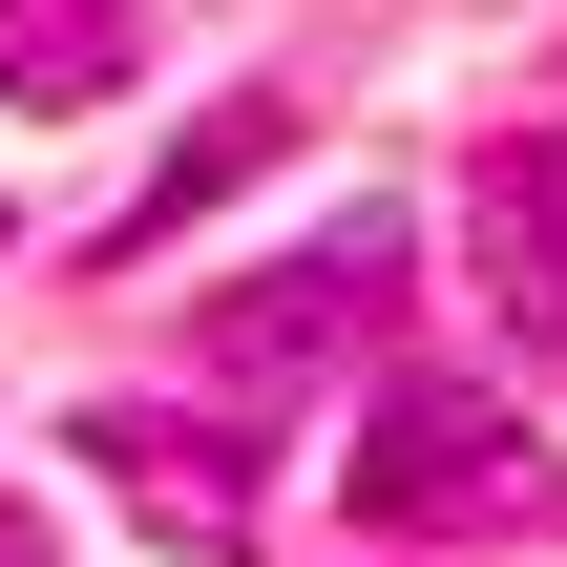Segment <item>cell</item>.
Masks as SVG:
<instances>
[{
    "label": "cell",
    "instance_id": "52a82bcc",
    "mask_svg": "<svg viewBox=\"0 0 567 567\" xmlns=\"http://www.w3.org/2000/svg\"><path fill=\"white\" fill-rule=\"evenodd\" d=\"M0 567H42V526H21V505H0Z\"/></svg>",
    "mask_w": 567,
    "mask_h": 567
},
{
    "label": "cell",
    "instance_id": "7a4b0ae2",
    "mask_svg": "<svg viewBox=\"0 0 567 567\" xmlns=\"http://www.w3.org/2000/svg\"><path fill=\"white\" fill-rule=\"evenodd\" d=\"M337 505H358V526H463V505H526V526H547V505H567V463L505 421V400H463V379H400V400L358 421Z\"/></svg>",
    "mask_w": 567,
    "mask_h": 567
},
{
    "label": "cell",
    "instance_id": "8992f818",
    "mask_svg": "<svg viewBox=\"0 0 567 567\" xmlns=\"http://www.w3.org/2000/svg\"><path fill=\"white\" fill-rule=\"evenodd\" d=\"M252 168H274V105H231V126H189V147L147 168V210H126V252H147V231H189V210H210V189H252Z\"/></svg>",
    "mask_w": 567,
    "mask_h": 567
},
{
    "label": "cell",
    "instance_id": "5b68a950",
    "mask_svg": "<svg viewBox=\"0 0 567 567\" xmlns=\"http://www.w3.org/2000/svg\"><path fill=\"white\" fill-rule=\"evenodd\" d=\"M0 84H42V105L126 84V0H0Z\"/></svg>",
    "mask_w": 567,
    "mask_h": 567
},
{
    "label": "cell",
    "instance_id": "3957f363",
    "mask_svg": "<svg viewBox=\"0 0 567 567\" xmlns=\"http://www.w3.org/2000/svg\"><path fill=\"white\" fill-rule=\"evenodd\" d=\"M463 231H484V295L567 358V126H526V147L463 168Z\"/></svg>",
    "mask_w": 567,
    "mask_h": 567
},
{
    "label": "cell",
    "instance_id": "6da1fadb",
    "mask_svg": "<svg viewBox=\"0 0 567 567\" xmlns=\"http://www.w3.org/2000/svg\"><path fill=\"white\" fill-rule=\"evenodd\" d=\"M379 316H400V210H337V231H295L274 274L189 295V358H210V379H316V358H358Z\"/></svg>",
    "mask_w": 567,
    "mask_h": 567
},
{
    "label": "cell",
    "instance_id": "277c9868",
    "mask_svg": "<svg viewBox=\"0 0 567 567\" xmlns=\"http://www.w3.org/2000/svg\"><path fill=\"white\" fill-rule=\"evenodd\" d=\"M84 463H105V484H126V505H147V526H168V547H231V526H252V463H231V442H210V421H189V442H168V421H147V400H84Z\"/></svg>",
    "mask_w": 567,
    "mask_h": 567
}]
</instances>
